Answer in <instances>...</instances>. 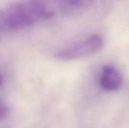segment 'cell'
<instances>
[{
    "label": "cell",
    "instance_id": "6da1fadb",
    "mask_svg": "<svg viewBox=\"0 0 129 128\" xmlns=\"http://www.w3.org/2000/svg\"><path fill=\"white\" fill-rule=\"evenodd\" d=\"M39 20L29 3H15L2 13L1 28L9 30L23 29Z\"/></svg>",
    "mask_w": 129,
    "mask_h": 128
},
{
    "label": "cell",
    "instance_id": "7a4b0ae2",
    "mask_svg": "<svg viewBox=\"0 0 129 128\" xmlns=\"http://www.w3.org/2000/svg\"><path fill=\"white\" fill-rule=\"evenodd\" d=\"M103 45V39L99 35H93L82 42L60 50L55 53L56 58L71 60L84 57L99 51Z\"/></svg>",
    "mask_w": 129,
    "mask_h": 128
},
{
    "label": "cell",
    "instance_id": "3957f363",
    "mask_svg": "<svg viewBox=\"0 0 129 128\" xmlns=\"http://www.w3.org/2000/svg\"><path fill=\"white\" fill-rule=\"evenodd\" d=\"M122 83V75L117 69L110 65L103 68L100 79L102 88L108 91H115L120 89Z\"/></svg>",
    "mask_w": 129,
    "mask_h": 128
},
{
    "label": "cell",
    "instance_id": "277c9868",
    "mask_svg": "<svg viewBox=\"0 0 129 128\" xmlns=\"http://www.w3.org/2000/svg\"><path fill=\"white\" fill-rule=\"evenodd\" d=\"M64 5L72 8L81 6L84 3V0H60Z\"/></svg>",
    "mask_w": 129,
    "mask_h": 128
},
{
    "label": "cell",
    "instance_id": "5b68a950",
    "mask_svg": "<svg viewBox=\"0 0 129 128\" xmlns=\"http://www.w3.org/2000/svg\"><path fill=\"white\" fill-rule=\"evenodd\" d=\"M8 112V109L6 105H3L2 102L1 103V114H0V117L1 120H2L5 117H6V115Z\"/></svg>",
    "mask_w": 129,
    "mask_h": 128
}]
</instances>
